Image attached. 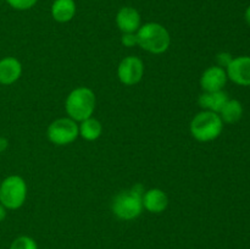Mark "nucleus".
<instances>
[{
	"instance_id": "obj_1",
	"label": "nucleus",
	"mask_w": 250,
	"mask_h": 249,
	"mask_svg": "<svg viewBox=\"0 0 250 249\" xmlns=\"http://www.w3.org/2000/svg\"><path fill=\"white\" fill-rule=\"evenodd\" d=\"M144 194V187L138 183L131 189L122 190L114 198L111 210L116 217L125 221H131L137 219L143 210L142 198Z\"/></svg>"
},
{
	"instance_id": "obj_2",
	"label": "nucleus",
	"mask_w": 250,
	"mask_h": 249,
	"mask_svg": "<svg viewBox=\"0 0 250 249\" xmlns=\"http://www.w3.org/2000/svg\"><path fill=\"white\" fill-rule=\"evenodd\" d=\"M137 44L151 54H163L171 44L170 33L160 23L149 22L139 27L136 33Z\"/></svg>"
},
{
	"instance_id": "obj_3",
	"label": "nucleus",
	"mask_w": 250,
	"mask_h": 249,
	"mask_svg": "<svg viewBox=\"0 0 250 249\" xmlns=\"http://www.w3.org/2000/svg\"><path fill=\"white\" fill-rule=\"evenodd\" d=\"M97 105L95 94L87 87H78L67 95L65 110L68 117L76 122H82L92 117Z\"/></svg>"
},
{
	"instance_id": "obj_4",
	"label": "nucleus",
	"mask_w": 250,
	"mask_h": 249,
	"mask_svg": "<svg viewBox=\"0 0 250 249\" xmlns=\"http://www.w3.org/2000/svg\"><path fill=\"white\" fill-rule=\"evenodd\" d=\"M189 129L197 141L211 142L222 133L224 122L219 114L205 110L193 117Z\"/></svg>"
},
{
	"instance_id": "obj_5",
	"label": "nucleus",
	"mask_w": 250,
	"mask_h": 249,
	"mask_svg": "<svg viewBox=\"0 0 250 249\" xmlns=\"http://www.w3.org/2000/svg\"><path fill=\"white\" fill-rule=\"evenodd\" d=\"M27 198V183L21 176L11 175L0 183V204L9 210L20 209Z\"/></svg>"
},
{
	"instance_id": "obj_6",
	"label": "nucleus",
	"mask_w": 250,
	"mask_h": 249,
	"mask_svg": "<svg viewBox=\"0 0 250 249\" xmlns=\"http://www.w3.org/2000/svg\"><path fill=\"white\" fill-rule=\"evenodd\" d=\"M49 141L56 145H67L75 142L80 136L77 122L70 117H61L51 122L48 127Z\"/></svg>"
},
{
	"instance_id": "obj_7",
	"label": "nucleus",
	"mask_w": 250,
	"mask_h": 249,
	"mask_svg": "<svg viewBox=\"0 0 250 249\" xmlns=\"http://www.w3.org/2000/svg\"><path fill=\"white\" fill-rule=\"evenodd\" d=\"M144 75V63L137 56H127L122 59L117 68V76L122 84L134 85L139 83Z\"/></svg>"
},
{
	"instance_id": "obj_8",
	"label": "nucleus",
	"mask_w": 250,
	"mask_h": 249,
	"mask_svg": "<svg viewBox=\"0 0 250 249\" xmlns=\"http://www.w3.org/2000/svg\"><path fill=\"white\" fill-rule=\"evenodd\" d=\"M227 77L232 82L243 87H250V56L243 55L232 59L226 67Z\"/></svg>"
},
{
	"instance_id": "obj_9",
	"label": "nucleus",
	"mask_w": 250,
	"mask_h": 249,
	"mask_svg": "<svg viewBox=\"0 0 250 249\" xmlns=\"http://www.w3.org/2000/svg\"><path fill=\"white\" fill-rule=\"evenodd\" d=\"M227 80L229 77L225 68L220 66H210L200 77V87L204 92H219L224 90Z\"/></svg>"
},
{
	"instance_id": "obj_10",
	"label": "nucleus",
	"mask_w": 250,
	"mask_h": 249,
	"mask_svg": "<svg viewBox=\"0 0 250 249\" xmlns=\"http://www.w3.org/2000/svg\"><path fill=\"white\" fill-rule=\"evenodd\" d=\"M116 24L122 33H136L141 27V15L133 7L125 6L117 12Z\"/></svg>"
},
{
	"instance_id": "obj_11",
	"label": "nucleus",
	"mask_w": 250,
	"mask_h": 249,
	"mask_svg": "<svg viewBox=\"0 0 250 249\" xmlns=\"http://www.w3.org/2000/svg\"><path fill=\"white\" fill-rule=\"evenodd\" d=\"M22 75V65L14 56H6L0 60V84H14Z\"/></svg>"
},
{
	"instance_id": "obj_12",
	"label": "nucleus",
	"mask_w": 250,
	"mask_h": 249,
	"mask_svg": "<svg viewBox=\"0 0 250 249\" xmlns=\"http://www.w3.org/2000/svg\"><path fill=\"white\" fill-rule=\"evenodd\" d=\"M142 202H143L144 209L148 210L149 212L159 214V212H163L167 208L168 198L163 189L153 188V189L144 192Z\"/></svg>"
},
{
	"instance_id": "obj_13",
	"label": "nucleus",
	"mask_w": 250,
	"mask_h": 249,
	"mask_svg": "<svg viewBox=\"0 0 250 249\" xmlns=\"http://www.w3.org/2000/svg\"><path fill=\"white\" fill-rule=\"evenodd\" d=\"M229 94L225 90L219 92H204L198 98L200 107H203L207 111H212L219 114L222 107L229 102Z\"/></svg>"
},
{
	"instance_id": "obj_14",
	"label": "nucleus",
	"mask_w": 250,
	"mask_h": 249,
	"mask_svg": "<svg viewBox=\"0 0 250 249\" xmlns=\"http://www.w3.org/2000/svg\"><path fill=\"white\" fill-rule=\"evenodd\" d=\"M76 15L75 0H55L51 6V16L60 23L71 21Z\"/></svg>"
},
{
	"instance_id": "obj_15",
	"label": "nucleus",
	"mask_w": 250,
	"mask_h": 249,
	"mask_svg": "<svg viewBox=\"0 0 250 249\" xmlns=\"http://www.w3.org/2000/svg\"><path fill=\"white\" fill-rule=\"evenodd\" d=\"M222 122L226 124H236L243 116V106L242 103L236 99H229V102L225 104L221 111L219 112Z\"/></svg>"
},
{
	"instance_id": "obj_16",
	"label": "nucleus",
	"mask_w": 250,
	"mask_h": 249,
	"mask_svg": "<svg viewBox=\"0 0 250 249\" xmlns=\"http://www.w3.org/2000/svg\"><path fill=\"white\" fill-rule=\"evenodd\" d=\"M78 131H80V136L83 139L92 142L99 138L103 132V126L97 119L89 117V119L81 122L80 127H78Z\"/></svg>"
},
{
	"instance_id": "obj_17",
	"label": "nucleus",
	"mask_w": 250,
	"mask_h": 249,
	"mask_svg": "<svg viewBox=\"0 0 250 249\" xmlns=\"http://www.w3.org/2000/svg\"><path fill=\"white\" fill-rule=\"evenodd\" d=\"M10 249H38L36 241L28 236H20L10 246Z\"/></svg>"
},
{
	"instance_id": "obj_18",
	"label": "nucleus",
	"mask_w": 250,
	"mask_h": 249,
	"mask_svg": "<svg viewBox=\"0 0 250 249\" xmlns=\"http://www.w3.org/2000/svg\"><path fill=\"white\" fill-rule=\"evenodd\" d=\"M38 0H6L7 4L15 10H28L37 4Z\"/></svg>"
},
{
	"instance_id": "obj_19",
	"label": "nucleus",
	"mask_w": 250,
	"mask_h": 249,
	"mask_svg": "<svg viewBox=\"0 0 250 249\" xmlns=\"http://www.w3.org/2000/svg\"><path fill=\"white\" fill-rule=\"evenodd\" d=\"M232 55L229 53H220L217 54L216 56V61H217V66L220 67L225 68L229 65V62L232 61Z\"/></svg>"
},
{
	"instance_id": "obj_20",
	"label": "nucleus",
	"mask_w": 250,
	"mask_h": 249,
	"mask_svg": "<svg viewBox=\"0 0 250 249\" xmlns=\"http://www.w3.org/2000/svg\"><path fill=\"white\" fill-rule=\"evenodd\" d=\"M121 42L125 46H134L137 44L136 33H124Z\"/></svg>"
},
{
	"instance_id": "obj_21",
	"label": "nucleus",
	"mask_w": 250,
	"mask_h": 249,
	"mask_svg": "<svg viewBox=\"0 0 250 249\" xmlns=\"http://www.w3.org/2000/svg\"><path fill=\"white\" fill-rule=\"evenodd\" d=\"M9 146V142L5 137H0V153H4Z\"/></svg>"
},
{
	"instance_id": "obj_22",
	"label": "nucleus",
	"mask_w": 250,
	"mask_h": 249,
	"mask_svg": "<svg viewBox=\"0 0 250 249\" xmlns=\"http://www.w3.org/2000/svg\"><path fill=\"white\" fill-rule=\"evenodd\" d=\"M5 217H6V209L0 204V222L4 221Z\"/></svg>"
},
{
	"instance_id": "obj_23",
	"label": "nucleus",
	"mask_w": 250,
	"mask_h": 249,
	"mask_svg": "<svg viewBox=\"0 0 250 249\" xmlns=\"http://www.w3.org/2000/svg\"><path fill=\"white\" fill-rule=\"evenodd\" d=\"M244 17H246L247 23H248L249 26H250V5H249L248 7H247V10H246V15H244Z\"/></svg>"
}]
</instances>
